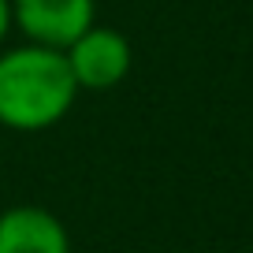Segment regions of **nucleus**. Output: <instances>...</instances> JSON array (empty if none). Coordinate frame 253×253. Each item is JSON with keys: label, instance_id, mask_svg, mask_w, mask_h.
Masks as SVG:
<instances>
[{"label": "nucleus", "instance_id": "nucleus-4", "mask_svg": "<svg viewBox=\"0 0 253 253\" xmlns=\"http://www.w3.org/2000/svg\"><path fill=\"white\" fill-rule=\"evenodd\" d=\"M0 253H71V235L45 205H11L0 212Z\"/></svg>", "mask_w": 253, "mask_h": 253}, {"label": "nucleus", "instance_id": "nucleus-1", "mask_svg": "<svg viewBox=\"0 0 253 253\" xmlns=\"http://www.w3.org/2000/svg\"><path fill=\"white\" fill-rule=\"evenodd\" d=\"M79 93L63 48L23 41L0 52V126L19 134L48 130L75 108Z\"/></svg>", "mask_w": 253, "mask_h": 253}, {"label": "nucleus", "instance_id": "nucleus-3", "mask_svg": "<svg viewBox=\"0 0 253 253\" xmlns=\"http://www.w3.org/2000/svg\"><path fill=\"white\" fill-rule=\"evenodd\" d=\"M97 23V0H11V30L23 41L67 48Z\"/></svg>", "mask_w": 253, "mask_h": 253}, {"label": "nucleus", "instance_id": "nucleus-2", "mask_svg": "<svg viewBox=\"0 0 253 253\" xmlns=\"http://www.w3.org/2000/svg\"><path fill=\"white\" fill-rule=\"evenodd\" d=\"M63 60L71 67V79L79 89L86 93H104V89H116L119 82L130 75V63H134V48L116 26H89L82 30L71 45L63 48Z\"/></svg>", "mask_w": 253, "mask_h": 253}, {"label": "nucleus", "instance_id": "nucleus-5", "mask_svg": "<svg viewBox=\"0 0 253 253\" xmlns=\"http://www.w3.org/2000/svg\"><path fill=\"white\" fill-rule=\"evenodd\" d=\"M11 34V0H0V45Z\"/></svg>", "mask_w": 253, "mask_h": 253}]
</instances>
